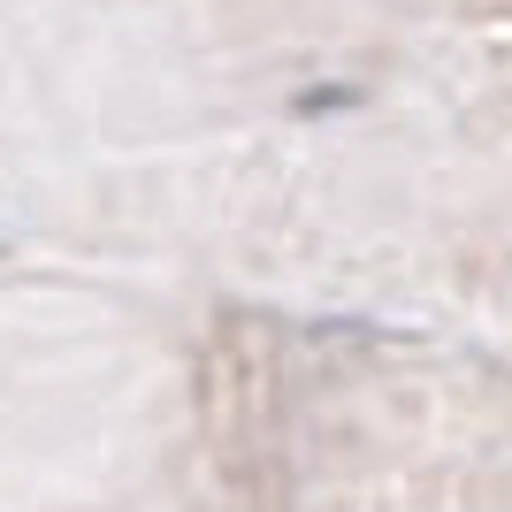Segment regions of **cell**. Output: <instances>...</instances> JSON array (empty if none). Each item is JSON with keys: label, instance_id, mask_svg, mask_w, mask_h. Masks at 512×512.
I'll use <instances>...</instances> for the list:
<instances>
[{"label": "cell", "instance_id": "cell-1", "mask_svg": "<svg viewBox=\"0 0 512 512\" xmlns=\"http://www.w3.org/2000/svg\"><path fill=\"white\" fill-rule=\"evenodd\" d=\"M291 107H299V115H337V107H360V92L352 85H306Z\"/></svg>", "mask_w": 512, "mask_h": 512}]
</instances>
